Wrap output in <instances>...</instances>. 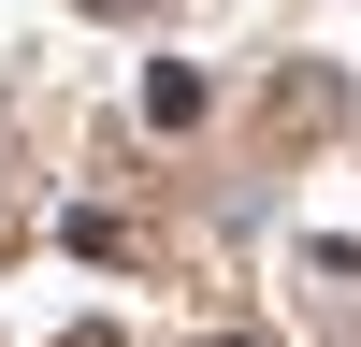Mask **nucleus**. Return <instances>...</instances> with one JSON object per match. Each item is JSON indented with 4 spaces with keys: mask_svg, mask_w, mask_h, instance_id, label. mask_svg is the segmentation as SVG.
I'll use <instances>...</instances> for the list:
<instances>
[{
    "mask_svg": "<svg viewBox=\"0 0 361 347\" xmlns=\"http://www.w3.org/2000/svg\"><path fill=\"white\" fill-rule=\"evenodd\" d=\"M202 347H260V333H202Z\"/></svg>",
    "mask_w": 361,
    "mask_h": 347,
    "instance_id": "f257e3e1",
    "label": "nucleus"
},
{
    "mask_svg": "<svg viewBox=\"0 0 361 347\" xmlns=\"http://www.w3.org/2000/svg\"><path fill=\"white\" fill-rule=\"evenodd\" d=\"M102 15H130V0H102Z\"/></svg>",
    "mask_w": 361,
    "mask_h": 347,
    "instance_id": "f03ea898",
    "label": "nucleus"
}]
</instances>
